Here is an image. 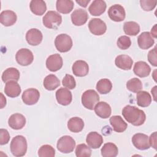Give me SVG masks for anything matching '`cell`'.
<instances>
[{
  "mask_svg": "<svg viewBox=\"0 0 157 157\" xmlns=\"http://www.w3.org/2000/svg\"><path fill=\"white\" fill-rule=\"evenodd\" d=\"M122 115L128 123L134 126H140L146 120L145 113L142 110L130 105H126L123 109Z\"/></svg>",
  "mask_w": 157,
  "mask_h": 157,
  "instance_id": "1",
  "label": "cell"
},
{
  "mask_svg": "<svg viewBox=\"0 0 157 157\" xmlns=\"http://www.w3.org/2000/svg\"><path fill=\"white\" fill-rule=\"evenodd\" d=\"M10 148L13 156L17 157L24 156L27 151V142L26 138L21 135L14 137L10 142Z\"/></svg>",
  "mask_w": 157,
  "mask_h": 157,
  "instance_id": "2",
  "label": "cell"
},
{
  "mask_svg": "<svg viewBox=\"0 0 157 157\" xmlns=\"http://www.w3.org/2000/svg\"><path fill=\"white\" fill-rule=\"evenodd\" d=\"M44 25L49 29H57L62 22V17L57 12L48 11L42 18Z\"/></svg>",
  "mask_w": 157,
  "mask_h": 157,
  "instance_id": "3",
  "label": "cell"
},
{
  "mask_svg": "<svg viewBox=\"0 0 157 157\" xmlns=\"http://www.w3.org/2000/svg\"><path fill=\"white\" fill-rule=\"evenodd\" d=\"M99 101V96L94 90H88L82 95V105L89 110H93Z\"/></svg>",
  "mask_w": 157,
  "mask_h": 157,
  "instance_id": "4",
  "label": "cell"
},
{
  "mask_svg": "<svg viewBox=\"0 0 157 157\" xmlns=\"http://www.w3.org/2000/svg\"><path fill=\"white\" fill-rule=\"evenodd\" d=\"M55 45L58 51L64 53L69 51L72 47L71 37L66 34L58 35L55 40Z\"/></svg>",
  "mask_w": 157,
  "mask_h": 157,
  "instance_id": "5",
  "label": "cell"
},
{
  "mask_svg": "<svg viewBox=\"0 0 157 157\" xmlns=\"http://www.w3.org/2000/svg\"><path fill=\"white\" fill-rule=\"evenodd\" d=\"M56 147L60 152L69 153L73 151L75 147V141L69 136H64L59 139Z\"/></svg>",
  "mask_w": 157,
  "mask_h": 157,
  "instance_id": "6",
  "label": "cell"
},
{
  "mask_svg": "<svg viewBox=\"0 0 157 157\" xmlns=\"http://www.w3.org/2000/svg\"><path fill=\"white\" fill-rule=\"evenodd\" d=\"M15 59L20 65L26 66L33 63L34 56L30 50L28 48H21L17 52Z\"/></svg>",
  "mask_w": 157,
  "mask_h": 157,
  "instance_id": "7",
  "label": "cell"
},
{
  "mask_svg": "<svg viewBox=\"0 0 157 157\" xmlns=\"http://www.w3.org/2000/svg\"><path fill=\"white\" fill-rule=\"evenodd\" d=\"M88 28L90 32L96 36L104 34L107 30L106 24L100 18H92L88 23Z\"/></svg>",
  "mask_w": 157,
  "mask_h": 157,
  "instance_id": "8",
  "label": "cell"
},
{
  "mask_svg": "<svg viewBox=\"0 0 157 157\" xmlns=\"http://www.w3.org/2000/svg\"><path fill=\"white\" fill-rule=\"evenodd\" d=\"M109 18L116 22H120L124 20L126 13L124 7L120 4H114L108 10Z\"/></svg>",
  "mask_w": 157,
  "mask_h": 157,
  "instance_id": "9",
  "label": "cell"
},
{
  "mask_svg": "<svg viewBox=\"0 0 157 157\" xmlns=\"http://www.w3.org/2000/svg\"><path fill=\"white\" fill-rule=\"evenodd\" d=\"M40 98V93L39 91L33 88H28L24 91L22 94L21 98L23 102L29 105H34L36 104Z\"/></svg>",
  "mask_w": 157,
  "mask_h": 157,
  "instance_id": "10",
  "label": "cell"
},
{
  "mask_svg": "<svg viewBox=\"0 0 157 157\" xmlns=\"http://www.w3.org/2000/svg\"><path fill=\"white\" fill-rule=\"evenodd\" d=\"M132 142L134 146L140 150H145L150 148L148 136L143 133L135 134L132 137Z\"/></svg>",
  "mask_w": 157,
  "mask_h": 157,
  "instance_id": "11",
  "label": "cell"
},
{
  "mask_svg": "<svg viewBox=\"0 0 157 157\" xmlns=\"http://www.w3.org/2000/svg\"><path fill=\"white\" fill-rule=\"evenodd\" d=\"M63 59L60 55L53 54L50 55L46 60V67L51 72H56L63 66Z\"/></svg>",
  "mask_w": 157,
  "mask_h": 157,
  "instance_id": "12",
  "label": "cell"
},
{
  "mask_svg": "<svg viewBox=\"0 0 157 157\" xmlns=\"http://www.w3.org/2000/svg\"><path fill=\"white\" fill-rule=\"evenodd\" d=\"M42 38L43 36L41 31L37 28L30 29L26 34V40L32 46H36L40 44L42 40Z\"/></svg>",
  "mask_w": 157,
  "mask_h": 157,
  "instance_id": "13",
  "label": "cell"
},
{
  "mask_svg": "<svg viewBox=\"0 0 157 157\" xmlns=\"http://www.w3.org/2000/svg\"><path fill=\"white\" fill-rule=\"evenodd\" d=\"M56 99L59 104L67 105L72 102V93L67 88H60L56 92Z\"/></svg>",
  "mask_w": 157,
  "mask_h": 157,
  "instance_id": "14",
  "label": "cell"
},
{
  "mask_svg": "<svg viewBox=\"0 0 157 157\" xmlns=\"http://www.w3.org/2000/svg\"><path fill=\"white\" fill-rule=\"evenodd\" d=\"M71 21L75 26L84 25L88 18V15L85 10L82 9H75L71 14Z\"/></svg>",
  "mask_w": 157,
  "mask_h": 157,
  "instance_id": "15",
  "label": "cell"
},
{
  "mask_svg": "<svg viewBox=\"0 0 157 157\" xmlns=\"http://www.w3.org/2000/svg\"><path fill=\"white\" fill-rule=\"evenodd\" d=\"M26 124V118L21 113L12 114L8 120L9 126L13 129L18 130L22 129Z\"/></svg>",
  "mask_w": 157,
  "mask_h": 157,
  "instance_id": "16",
  "label": "cell"
},
{
  "mask_svg": "<svg viewBox=\"0 0 157 157\" xmlns=\"http://www.w3.org/2000/svg\"><path fill=\"white\" fill-rule=\"evenodd\" d=\"M154 43V39L149 32L145 31L142 33L137 38L138 45L143 50L150 48L153 45Z\"/></svg>",
  "mask_w": 157,
  "mask_h": 157,
  "instance_id": "17",
  "label": "cell"
},
{
  "mask_svg": "<svg viewBox=\"0 0 157 157\" xmlns=\"http://www.w3.org/2000/svg\"><path fill=\"white\" fill-rule=\"evenodd\" d=\"M74 74L77 77L86 76L89 71V66L87 63L83 60L75 61L72 66Z\"/></svg>",
  "mask_w": 157,
  "mask_h": 157,
  "instance_id": "18",
  "label": "cell"
},
{
  "mask_svg": "<svg viewBox=\"0 0 157 157\" xmlns=\"http://www.w3.org/2000/svg\"><path fill=\"white\" fill-rule=\"evenodd\" d=\"M86 142L90 147L96 149L99 148L102 144L103 137L97 132H90L86 136Z\"/></svg>",
  "mask_w": 157,
  "mask_h": 157,
  "instance_id": "19",
  "label": "cell"
},
{
  "mask_svg": "<svg viewBox=\"0 0 157 157\" xmlns=\"http://www.w3.org/2000/svg\"><path fill=\"white\" fill-rule=\"evenodd\" d=\"M94 112L96 114L102 118H109L112 112V109L110 105L105 102H98L94 108Z\"/></svg>",
  "mask_w": 157,
  "mask_h": 157,
  "instance_id": "20",
  "label": "cell"
},
{
  "mask_svg": "<svg viewBox=\"0 0 157 157\" xmlns=\"http://www.w3.org/2000/svg\"><path fill=\"white\" fill-rule=\"evenodd\" d=\"M21 90L20 85L17 81L10 80L6 83L4 92L10 98H15L20 95Z\"/></svg>",
  "mask_w": 157,
  "mask_h": 157,
  "instance_id": "21",
  "label": "cell"
},
{
  "mask_svg": "<svg viewBox=\"0 0 157 157\" xmlns=\"http://www.w3.org/2000/svg\"><path fill=\"white\" fill-rule=\"evenodd\" d=\"M134 73L139 77H145L149 75L151 72L150 66L145 61H139L134 64Z\"/></svg>",
  "mask_w": 157,
  "mask_h": 157,
  "instance_id": "22",
  "label": "cell"
},
{
  "mask_svg": "<svg viewBox=\"0 0 157 157\" xmlns=\"http://www.w3.org/2000/svg\"><path fill=\"white\" fill-rule=\"evenodd\" d=\"M106 7V3L104 1L94 0L88 7V10L91 15L99 16L105 12Z\"/></svg>",
  "mask_w": 157,
  "mask_h": 157,
  "instance_id": "23",
  "label": "cell"
},
{
  "mask_svg": "<svg viewBox=\"0 0 157 157\" xmlns=\"http://www.w3.org/2000/svg\"><path fill=\"white\" fill-rule=\"evenodd\" d=\"M17 19L16 13L12 10H6L0 14V22L5 26H10L15 23Z\"/></svg>",
  "mask_w": 157,
  "mask_h": 157,
  "instance_id": "24",
  "label": "cell"
},
{
  "mask_svg": "<svg viewBox=\"0 0 157 157\" xmlns=\"http://www.w3.org/2000/svg\"><path fill=\"white\" fill-rule=\"evenodd\" d=\"M115 64L117 67L123 70H129L131 69L133 61L132 58L126 55H120L116 57Z\"/></svg>",
  "mask_w": 157,
  "mask_h": 157,
  "instance_id": "25",
  "label": "cell"
},
{
  "mask_svg": "<svg viewBox=\"0 0 157 157\" xmlns=\"http://www.w3.org/2000/svg\"><path fill=\"white\" fill-rule=\"evenodd\" d=\"M110 123L113 128V130L117 132H124L127 127V123L120 115H113L110 118Z\"/></svg>",
  "mask_w": 157,
  "mask_h": 157,
  "instance_id": "26",
  "label": "cell"
},
{
  "mask_svg": "<svg viewBox=\"0 0 157 157\" xmlns=\"http://www.w3.org/2000/svg\"><path fill=\"white\" fill-rule=\"evenodd\" d=\"M29 8L34 14L42 15L47 10V6L45 2L42 0H32L29 4Z\"/></svg>",
  "mask_w": 157,
  "mask_h": 157,
  "instance_id": "27",
  "label": "cell"
},
{
  "mask_svg": "<svg viewBox=\"0 0 157 157\" xmlns=\"http://www.w3.org/2000/svg\"><path fill=\"white\" fill-rule=\"evenodd\" d=\"M67 128L72 132H79L84 128L83 120L78 117H72L67 122Z\"/></svg>",
  "mask_w": 157,
  "mask_h": 157,
  "instance_id": "28",
  "label": "cell"
},
{
  "mask_svg": "<svg viewBox=\"0 0 157 157\" xmlns=\"http://www.w3.org/2000/svg\"><path fill=\"white\" fill-rule=\"evenodd\" d=\"M74 2L71 0H58L56 2V10L64 14L70 13L74 8Z\"/></svg>",
  "mask_w": 157,
  "mask_h": 157,
  "instance_id": "29",
  "label": "cell"
},
{
  "mask_svg": "<svg viewBox=\"0 0 157 157\" xmlns=\"http://www.w3.org/2000/svg\"><path fill=\"white\" fill-rule=\"evenodd\" d=\"M43 84L46 90L52 91L60 85V81L55 75L49 74L45 77Z\"/></svg>",
  "mask_w": 157,
  "mask_h": 157,
  "instance_id": "30",
  "label": "cell"
},
{
  "mask_svg": "<svg viewBox=\"0 0 157 157\" xmlns=\"http://www.w3.org/2000/svg\"><path fill=\"white\" fill-rule=\"evenodd\" d=\"M1 78L2 81L6 83L10 80L17 82L20 78V72L15 67H9L3 72Z\"/></svg>",
  "mask_w": 157,
  "mask_h": 157,
  "instance_id": "31",
  "label": "cell"
},
{
  "mask_svg": "<svg viewBox=\"0 0 157 157\" xmlns=\"http://www.w3.org/2000/svg\"><path fill=\"white\" fill-rule=\"evenodd\" d=\"M101 152L103 157H115L118 153V149L115 144L108 142L103 145Z\"/></svg>",
  "mask_w": 157,
  "mask_h": 157,
  "instance_id": "32",
  "label": "cell"
},
{
  "mask_svg": "<svg viewBox=\"0 0 157 157\" xmlns=\"http://www.w3.org/2000/svg\"><path fill=\"white\" fill-rule=\"evenodd\" d=\"M137 104L142 107H146L150 105L151 102V97L147 91H141L137 92L136 95Z\"/></svg>",
  "mask_w": 157,
  "mask_h": 157,
  "instance_id": "33",
  "label": "cell"
},
{
  "mask_svg": "<svg viewBox=\"0 0 157 157\" xmlns=\"http://www.w3.org/2000/svg\"><path fill=\"white\" fill-rule=\"evenodd\" d=\"M112 82L108 78H102L96 84V90L99 93L102 94L109 93L112 90Z\"/></svg>",
  "mask_w": 157,
  "mask_h": 157,
  "instance_id": "34",
  "label": "cell"
},
{
  "mask_svg": "<svg viewBox=\"0 0 157 157\" xmlns=\"http://www.w3.org/2000/svg\"><path fill=\"white\" fill-rule=\"evenodd\" d=\"M123 30L127 35L136 36L140 32V26L135 21H126L124 23Z\"/></svg>",
  "mask_w": 157,
  "mask_h": 157,
  "instance_id": "35",
  "label": "cell"
},
{
  "mask_svg": "<svg viewBox=\"0 0 157 157\" xmlns=\"http://www.w3.org/2000/svg\"><path fill=\"white\" fill-rule=\"evenodd\" d=\"M142 82L137 78H131L126 83L127 89L132 93H137L140 91L142 89Z\"/></svg>",
  "mask_w": 157,
  "mask_h": 157,
  "instance_id": "36",
  "label": "cell"
},
{
  "mask_svg": "<svg viewBox=\"0 0 157 157\" xmlns=\"http://www.w3.org/2000/svg\"><path fill=\"white\" fill-rule=\"evenodd\" d=\"M75 155L77 157H90L91 155V150L85 144H78L75 148Z\"/></svg>",
  "mask_w": 157,
  "mask_h": 157,
  "instance_id": "37",
  "label": "cell"
},
{
  "mask_svg": "<svg viewBox=\"0 0 157 157\" xmlns=\"http://www.w3.org/2000/svg\"><path fill=\"white\" fill-rule=\"evenodd\" d=\"M38 155L40 157H53L55 155V150L50 145H44L39 149Z\"/></svg>",
  "mask_w": 157,
  "mask_h": 157,
  "instance_id": "38",
  "label": "cell"
},
{
  "mask_svg": "<svg viewBox=\"0 0 157 157\" xmlns=\"http://www.w3.org/2000/svg\"><path fill=\"white\" fill-rule=\"evenodd\" d=\"M117 46L121 50H126L131 45V39L127 36H120L117 42Z\"/></svg>",
  "mask_w": 157,
  "mask_h": 157,
  "instance_id": "39",
  "label": "cell"
},
{
  "mask_svg": "<svg viewBox=\"0 0 157 157\" xmlns=\"http://www.w3.org/2000/svg\"><path fill=\"white\" fill-rule=\"evenodd\" d=\"M63 85L69 90H72L75 88L76 82L74 77L70 74H66L62 80Z\"/></svg>",
  "mask_w": 157,
  "mask_h": 157,
  "instance_id": "40",
  "label": "cell"
},
{
  "mask_svg": "<svg viewBox=\"0 0 157 157\" xmlns=\"http://www.w3.org/2000/svg\"><path fill=\"white\" fill-rule=\"evenodd\" d=\"M156 0H140V6L145 11H151L155 9L156 6Z\"/></svg>",
  "mask_w": 157,
  "mask_h": 157,
  "instance_id": "41",
  "label": "cell"
},
{
  "mask_svg": "<svg viewBox=\"0 0 157 157\" xmlns=\"http://www.w3.org/2000/svg\"><path fill=\"white\" fill-rule=\"evenodd\" d=\"M10 140V135L6 129H0V144L1 145L7 144Z\"/></svg>",
  "mask_w": 157,
  "mask_h": 157,
  "instance_id": "42",
  "label": "cell"
},
{
  "mask_svg": "<svg viewBox=\"0 0 157 157\" xmlns=\"http://www.w3.org/2000/svg\"><path fill=\"white\" fill-rule=\"evenodd\" d=\"M148 60L149 63L154 66H157V56H156V47L150 50L148 53Z\"/></svg>",
  "mask_w": 157,
  "mask_h": 157,
  "instance_id": "43",
  "label": "cell"
},
{
  "mask_svg": "<svg viewBox=\"0 0 157 157\" xmlns=\"http://www.w3.org/2000/svg\"><path fill=\"white\" fill-rule=\"evenodd\" d=\"M149 144L150 146H151L155 150H156V132H154L150 135L149 139Z\"/></svg>",
  "mask_w": 157,
  "mask_h": 157,
  "instance_id": "44",
  "label": "cell"
},
{
  "mask_svg": "<svg viewBox=\"0 0 157 157\" xmlns=\"http://www.w3.org/2000/svg\"><path fill=\"white\" fill-rule=\"evenodd\" d=\"M90 2V0H76V2L83 7H86Z\"/></svg>",
  "mask_w": 157,
  "mask_h": 157,
  "instance_id": "45",
  "label": "cell"
},
{
  "mask_svg": "<svg viewBox=\"0 0 157 157\" xmlns=\"http://www.w3.org/2000/svg\"><path fill=\"white\" fill-rule=\"evenodd\" d=\"M1 109H2L6 105V98L4 97L3 94L1 93Z\"/></svg>",
  "mask_w": 157,
  "mask_h": 157,
  "instance_id": "46",
  "label": "cell"
},
{
  "mask_svg": "<svg viewBox=\"0 0 157 157\" xmlns=\"http://www.w3.org/2000/svg\"><path fill=\"white\" fill-rule=\"evenodd\" d=\"M151 35L153 36L155 38L156 37V24L155 25V26L151 28Z\"/></svg>",
  "mask_w": 157,
  "mask_h": 157,
  "instance_id": "47",
  "label": "cell"
}]
</instances>
